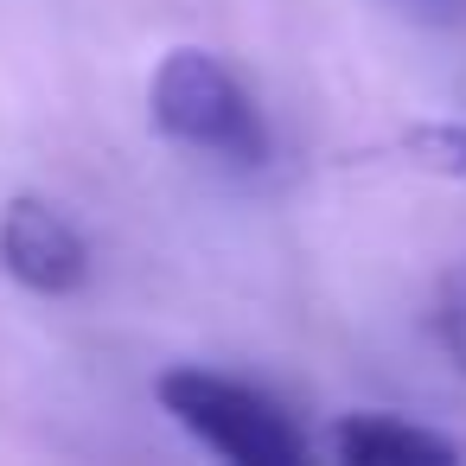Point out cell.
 Listing matches in <instances>:
<instances>
[{
    "instance_id": "6da1fadb",
    "label": "cell",
    "mask_w": 466,
    "mask_h": 466,
    "mask_svg": "<svg viewBox=\"0 0 466 466\" xmlns=\"http://www.w3.org/2000/svg\"><path fill=\"white\" fill-rule=\"evenodd\" d=\"M147 116L167 141L192 147V154H211V160H230V167H256L268 160V128H262V109L249 103V90L237 84V71L198 46H179L154 65V84H147Z\"/></svg>"
},
{
    "instance_id": "7a4b0ae2",
    "label": "cell",
    "mask_w": 466,
    "mask_h": 466,
    "mask_svg": "<svg viewBox=\"0 0 466 466\" xmlns=\"http://www.w3.org/2000/svg\"><path fill=\"white\" fill-rule=\"evenodd\" d=\"M154 396L192 441H205L211 453H224L237 466H294L307 453V434L288 421V409L224 370L173 364V370H160Z\"/></svg>"
},
{
    "instance_id": "3957f363",
    "label": "cell",
    "mask_w": 466,
    "mask_h": 466,
    "mask_svg": "<svg viewBox=\"0 0 466 466\" xmlns=\"http://www.w3.org/2000/svg\"><path fill=\"white\" fill-rule=\"evenodd\" d=\"M0 268L33 294H77L90 281V243L58 205L20 192L0 211Z\"/></svg>"
},
{
    "instance_id": "277c9868",
    "label": "cell",
    "mask_w": 466,
    "mask_h": 466,
    "mask_svg": "<svg viewBox=\"0 0 466 466\" xmlns=\"http://www.w3.org/2000/svg\"><path fill=\"white\" fill-rule=\"evenodd\" d=\"M326 447L345 466H447V460H460V441L453 434H428V428L396 421V415H377V409L345 415L326 434Z\"/></svg>"
},
{
    "instance_id": "5b68a950",
    "label": "cell",
    "mask_w": 466,
    "mask_h": 466,
    "mask_svg": "<svg viewBox=\"0 0 466 466\" xmlns=\"http://www.w3.org/2000/svg\"><path fill=\"white\" fill-rule=\"evenodd\" d=\"M402 160L441 179H466V122H415L402 135Z\"/></svg>"
},
{
    "instance_id": "8992f818",
    "label": "cell",
    "mask_w": 466,
    "mask_h": 466,
    "mask_svg": "<svg viewBox=\"0 0 466 466\" xmlns=\"http://www.w3.org/2000/svg\"><path fill=\"white\" fill-rule=\"evenodd\" d=\"M428 326H434V345L447 351V364L466 377V262H453L434 288V307H428Z\"/></svg>"
}]
</instances>
